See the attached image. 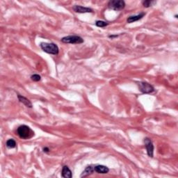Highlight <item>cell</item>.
I'll return each mask as SVG.
<instances>
[{
	"label": "cell",
	"mask_w": 178,
	"mask_h": 178,
	"mask_svg": "<svg viewBox=\"0 0 178 178\" xmlns=\"http://www.w3.org/2000/svg\"><path fill=\"white\" fill-rule=\"evenodd\" d=\"M18 136L22 139L30 138L33 136H34V132L31 130V128L27 125H21L18 128Z\"/></svg>",
	"instance_id": "6da1fadb"
},
{
	"label": "cell",
	"mask_w": 178,
	"mask_h": 178,
	"mask_svg": "<svg viewBox=\"0 0 178 178\" xmlns=\"http://www.w3.org/2000/svg\"><path fill=\"white\" fill-rule=\"evenodd\" d=\"M40 48L43 50L44 52L49 54L57 55L59 52L58 46L54 43H47V42H41L40 44Z\"/></svg>",
	"instance_id": "7a4b0ae2"
},
{
	"label": "cell",
	"mask_w": 178,
	"mask_h": 178,
	"mask_svg": "<svg viewBox=\"0 0 178 178\" xmlns=\"http://www.w3.org/2000/svg\"><path fill=\"white\" fill-rule=\"evenodd\" d=\"M61 42L69 44H81L83 42V39L79 36H68L61 38Z\"/></svg>",
	"instance_id": "3957f363"
},
{
	"label": "cell",
	"mask_w": 178,
	"mask_h": 178,
	"mask_svg": "<svg viewBox=\"0 0 178 178\" xmlns=\"http://www.w3.org/2000/svg\"><path fill=\"white\" fill-rule=\"evenodd\" d=\"M108 7L114 11H121L125 7V3L122 0H111L109 1Z\"/></svg>",
	"instance_id": "277c9868"
},
{
	"label": "cell",
	"mask_w": 178,
	"mask_h": 178,
	"mask_svg": "<svg viewBox=\"0 0 178 178\" xmlns=\"http://www.w3.org/2000/svg\"><path fill=\"white\" fill-rule=\"evenodd\" d=\"M138 86L140 91L143 93L149 94L155 91V88L151 84L147 82H143V81L139 82L138 83Z\"/></svg>",
	"instance_id": "5b68a950"
},
{
	"label": "cell",
	"mask_w": 178,
	"mask_h": 178,
	"mask_svg": "<svg viewBox=\"0 0 178 178\" xmlns=\"http://www.w3.org/2000/svg\"><path fill=\"white\" fill-rule=\"evenodd\" d=\"M144 143L147 150L148 155L150 157H153L154 155V145L149 138H144Z\"/></svg>",
	"instance_id": "8992f818"
},
{
	"label": "cell",
	"mask_w": 178,
	"mask_h": 178,
	"mask_svg": "<svg viewBox=\"0 0 178 178\" xmlns=\"http://www.w3.org/2000/svg\"><path fill=\"white\" fill-rule=\"evenodd\" d=\"M73 10L76 13H93V9L90 8H87V7H83L81 6L75 5L73 6Z\"/></svg>",
	"instance_id": "52a82bcc"
},
{
	"label": "cell",
	"mask_w": 178,
	"mask_h": 178,
	"mask_svg": "<svg viewBox=\"0 0 178 178\" xmlns=\"http://www.w3.org/2000/svg\"><path fill=\"white\" fill-rule=\"evenodd\" d=\"M94 171L100 174H107L109 172L108 167L103 165H96L94 166Z\"/></svg>",
	"instance_id": "ba28073f"
},
{
	"label": "cell",
	"mask_w": 178,
	"mask_h": 178,
	"mask_svg": "<svg viewBox=\"0 0 178 178\" xmlns=\"http://www.w3.org/2000/svg\"><path fill=\"white\" fill-rule=\"evenodd\" d=\"M61 176L64 178H71L72 177V171L68 166H64L61 171Z\"/></svg>",
	"instance_id": "9c48e42d"
},
{
	"label": "cell",
	"mask_w": 178,
	"mask_h": 178,
	"mask_svg": "<svg viewBox=\"0 0 178 178\" xmlns=\"http://www.w3.org/2000/svg\"><path fill=\"white\" fill-rule=\"evenodd\" d=\"M145 15L146 13H141L136 15V16H129V18H127V22L128 23H132V22L138 21L139 20L142 19L145 16Z\"/></svg>",
	"instance_id": "30bf717a"
},
{
	"label": "cell",
	"mask_w": 178,
	"mask_h": 178,
	"mask_svg": "<svg viewBox=\"0 0 178 178\" xmlns=\"http://www.w3.org/2000/svg\"><path fill=\"white\" fill-rule=\"evenodd\" d=\"M18 97L20 102H22L23 105H25L26 107H28V108H32V103H31L30 100H28L27 97L20 95H18Z\"/></svg>",
	"instance_id": "8fae6325"
},
{
	"label": "cell",
	"mask_w": 178,
	"mask_h": 178,
	"mask_svg": "<svg viewBox=\"0 0 178 178\" xmlns=\"http://www.w3.org/2000/svg\"><path fill=\"white\" fill-rule=\"evenodd\" d=\"M94 166H87L86 168H85V170H83L82 174H81L80 177H87V176L91 175L93 172H94Z\"/></svg>",
	"instance_id": "7c38bea8"
},
{
	"label": "cell",
	"mask_w": 178,
	"mask_h": 178,
	"mask_svg": "<svg viewBox=\"0 0 178 178\" xmlns=\"http://www.w3.org/2000/svg\"><path fill=\"white\" fill-rule=\"evenodd\" d=\"M6 147L8 148H14L16 147V141L13 140V139H9V140H8L6 141Z\"/></svg>",
	"instance_id": "4fadbf2b"
},
{
	"label": "cell",
	"mask_w": 178,
	"mask_h": 178,
	"mask_svg": "<svg viewBox=\"0 0 178 178\" xmlns=\"http://www.w3.org/2000/svg\"><path fill=\"white\" fill-rule=\"evenodd\" d=\"M157 3L156 1H152V0H146V1H143V5L144 7L146 8H149V7L153 6V4Z\"/></svg>",
	"instance_id": "5bb4252c"
},
{
	"label": "cell",
	"mask_w": 178,
	"mask_h": 178,
	"mask_svg": "<svg viewBox=\"0 0 178 178\" xmlns=\"http://www.w3.org/2000/svg\"><path fill=\"white\" fill-rule=\"evenodd\" d=\"M109 24L107 22L102 21V20H97L95 22V25L98 27H105L108 25Z\"/></svg>",
	"instance_id": "9a60e30c"
},
{
	"label": "cell",
	"mask_w": 178,
	"mask_h": 178,
	"mask_svg": "<svg viewBox=\"0 0 178 178\" xmlns=\"http://www.w3.org/2000/svg\"><path fill=\"white\" fill-rule=\"evenodd\" d=\"M31 80H33V81H40V79H41V77H40L39 75H38V74H34V75H31Z\"/></svg>",
	"instance_id": "2e32d148"
},
{
	"label": "cell",
	"mask_w": 178,
	"mask_h": 178,
	"mask_svg": "<svg viewBox=\"0 0 178 178\" xmlns=\"http://www.w3.org/2000/svg\"><path fill=\"white\" fill-rule=\"evenodd\" d=\"M43 152L44 153H49V149L48 148H43Z\"/></svg>",
	"instance_id": "e0dca14e"
},
{
	"label": "cell",
	"mask_w": 178,
	"mask_h": 178,
	"mask_svg": "<svg viewBox=\"0 0 178 178\" xmlns=\"http://www.w3.org/2000/svg\"><path fill=\"white\" fill-rule=\"evenodd\" d=\"M118 36V35H111V36H109V37L110 38H117Z\"/></svg>",
	"instance_id": "ac0fdd59"
}]
</instances>
